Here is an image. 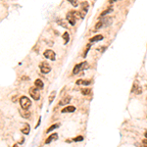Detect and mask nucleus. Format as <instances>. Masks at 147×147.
I'll list each match as a JSON object with an SVG mask.
<instances>
[{
	"mask_svg": "<svg viewBox=\"0 0 147 147\" xmlns=\"http://www.w3.org/2000/svg\"><path fill=\"white\" fill-rule=\"evenodd\" d=\"M71 100H72L71 96H66V97H64L63 99H61V100L59 101V106H65V105H68V104L71 102Z\"/></svg>",
	"mask_w": 147,
	"mask_h": 147,
	"instance_id": "1a4fd4ad",
	"label": "nucleus"
},
{
	"mask_svg": "<svg viewBox=\"0 0 147 147\" xmlns=\"http://www.w3.org/2000/svg\"><path fill=\"white\" fill-rule=\"evenodd\" d=\"M112 11H113V10H112V8H110V9H108V10H105V11H104V12H103V13L101 14V17L105 16L106 14H108L109 12H112Z\"/></svg>",
	"mask_w": 147,
	"mask_h": 147,
	"instance_id": "a878e982",
	"label": "nucleus"
},
{
	"mask_svg": "<svg viewBox=\"0 0 147 147\" xmlns=\"http://www.w3.org/2000/svg\"><path fill=\"white\" fill-rule=\"evenodd\" d=\"M78 85H81V84H83V85H88V84H90L91 82L90 81H88V80H78L77 82H76Z\"/></svg>",
	"mask_w": 147,
	"mask_h": 147,
	"instance_id": "dca6fc26",
	"label": "nucleus"
},
{
	"mask_svg": "<svg viewBox=\"0 0 147 147\" xmlns=\"http://www.w3.org/2000/svg\"><path fill=\"white\" fill-rule=\"evenodd\" d=\"M81 91L83 95H89L91 93V89H89V88H82Z\"/></svg>",
	"mask_w": 147,
	"mask_h": 147,
	"instance_id": "aec40b11",
	"label": "nucleus"
},
{
	"mask_svg": "<svg viewBox=\"0 0 147 147\" xmlns=\"http://www.w3.org/2000/svg\"><path fill=\"white\" fill-rule=\"evenodd\" d=\"M87 68H88L87 62L80 63V64L75 66V68H74V70H73V74H74V75H77V74H79L81 71H83V70H85V69H87Z\"/></svg>",
	"mask_w": 147,
	"mask_h": 147,
	"instance_id": "20e7f679",
	"label": "nucleus"
},
{
	"mask_svg": "<svg viewBox=\"0 0 147 147\" xmlns=\"http://www.w3.org/2000/svg\"><path fill=\"white\" fill-rule=\"evenodd\" d=\"M55 96H56V92H55V91H53V92L50 94V96H49V104H51V103H52V101L54 100Z\"/></svg>",
	"mask_w": 147,
	"mask_h": 147,
	"instance_id": "b1692460",
	"label": "nucleus"
},
{
	"mask_svg": "<svg viewBox=\"0 0 147 147\" xmlns=\"http://www.w3.org/2000/svg\"><path fill=\"white\" fill-rule=\"evenodd\" d=\"M74 7H78L80 6V3H79V0H68Z\"/></svg>",
	"mask_w": 147,
	"mask_h": 147,
	"instance_id": "5701e85b",
	"label": "nucleus"
},
{
	"mask_svg": "<svg viewBox=\"0 0 147 147\" xmlns=\"http://www.w3.org/2000/svg\"><path fill=\"white\" fill-rule=\"evenodd\" d=\"M142 145L147 147V138H144V139L142 140Z\"/></svg>",
	"mask_w": 147,
	"mask_h": 147,
	"instance_id": "cd10ccee",
	"label": "nucleus"
},
{
	"mask_svg": "<svg viewBox=\"0 0 147 147\" xmlns=\"http://www.w3.org/2000/svg\"><path fill=\"white\" fill-rule=\"evenodd\" d=\"M90 49V44H87V46H86V49H85V51H84V53L82 54V57L83 58H85L86 57V55H87V52H88V50Z\"/></svg>",
	"mask_w": 147,
	"mask_h": 147,
	"instance_id": "393cba45",
	"label": "nucleus"
},
{
	"mask_svg": "<svg viewBox=\"0 0 147 147\" xmlns=\"http://www.w3.org/2000/svg\"><path fill=\"white\" fill-rule=\"evenodd\" d=\"M104 25H103V21L101 20V21H98L97 24L95 25V27H94V31H98V30H100L102 27H103Z\"/></svg>",
	"mask_w": 147,
	"mask_h": 147,
	"instance_id": "a211bd4d",
	"label": "nucleus"
},
{
	"mask_svg": "<svg viewBox=\"0 0 147 147\" xmlns=\"http://www.w3.org/2000/svg\"><path fill=\"white\" fill-rule=\"evenodd\" d=\"M20 113H21V116H22L23 118H25V119H29V118L31 117V112H30L29 110L23 109V111H20Z\"/></svg>",
	"mask_w": 147,
	"mask_h": 147,
	"instance_id": "2eb2a0df",
	"label": "nucleus"
},
{
	"mask_svg": "<svg viewBox=\"0 0 147 147\" xmlns=\"http://www.w3.org/2000/svg\"><path fill=\"white\" fill-rule=\"evenodd\" d=\"M21 131H22L24 134H26V135L30 134V132H31V127H30V125H29L28 123H25V124H24V128L21 130Z\"/></svg>",
	"mask_w": 147,
	"mask_h": 147,
	"instance_id": "9d476101",
	"label": "nucleus"
},
{
	"mask_svg": "<svg viewBox=\"0 0 147 147\" xmlns=\"http://www.w3.org/2000/svg\"><path fill=\"white\" fill-rule=\"evenodd\" d=\"M63 38H64V44H67L68 42H69V40H70V34L68 33H65L63 34V36H62Z\"/></svg>",
	"mask_w": 147,
	"mask_h": 147,
	"instance_id": "6ab92c4d",
	"label": "nucleus"
},
{
	"mask_svg": "<svg viewBox=\"0 0 147 147\" xmlns=\"http://www.w3.org/2000/svg\"><path fill=\"white\" fill-rule=\"evenodd\" d=\"M76 108L74 106H67L64 109H62V113H73L75 112Z\"/></svg>",
	"mask_w": 147,
	"mask_h": 147,
	"instance_id": "4468645a",
	"label": "nucleus"
},
{
	"mask_svg": "<svg viewBox=\"0 0 147 147\" xmlns=\"http://www.w3.org/2000/svg\"><path fill=\"white\" fill-rule=\"evenodd\" d=\"M39 70H40V72L42 74L46 75V74H48V73L51 72V66L49 65L47 62H42L39 65Z\"/></svg>",
	"mask_w": 147,
	"mask_h": 147,
	"instance_id": "423d86ee",
	"label": "nucleus"
},
{
	"mask_svg": "<svg viewBox=\"0 0 147 147\" xmlns=\"http://www.w3.org/2000/svg\"><path fill=\"white\" fill-rule=\"evenodd\" d=\"M78 18H81V15H80V12H77V11H70L66 16L67 22H69L72 26L76 25V21Z\"/></svg>",
	"mask_w": 147,
	"mask_h": 147,
	"instance_id": "f257e3e1",
	"label": "nucleus"
},
{
	"mask_svg": "<svg viewBox=\"0 0 147 147\" xmlns=\"http://www.w3.org/2000/svg\"><path fill=\"white\" fill-rule=\"evenodd\" d=\"M81 7H82V9H81V11H80V15H81V18L83 19L84 17L86 16V13H87V11H88L89 5H88V3H87L86 1H82V3H81Z\"/></svg>",
	"mask_w": 147,
	"mask_h": 147,
	"instance_id": "39448f33",
	"label": "nucleus"
},
{
	"mask_svg": "<svg viewBox=\"0 0 147 147\" xmlns=\"http://www.w3.org/2000/svg\"><path fill=\"white\" fill-rule=\"evenodd\" d=\"M34 86H36L38 89H42V88L44 87V83H43V82H42L41 80L37 79V80H35V82H34Z\"/></svg>",
	"mask_w": 147,
	"mask_h": 147,
	"instance_id": "ddd939ff",
	"label": "nucleus"
},
{
	"mask_svg": "<svg viewBox=\"0 0 147 147\" xmlns=\"http://www.w3.org/2000/svg\"><path fill=\"white\" fill-rule=\"evenodd\" d=\"M144 135H145V138H147V131H145V134H144Z\"/></svg>",
	"mask_w": 147,
	"mask_h": 147,
	"instance_id": "c85d7f7f",
	"label": "nucleus"
},
{
	"mask_svg": "<svg viewBox=\"0 0 147 147\" xmlns=\"http://www.w3.org/2000/svg\"><path fill=\"white\" fill-rule=\"evenodd\" d=\"M66 22H67V21H64V20H59V21H58V24H59L61 27H63L64 29H67V28H68V26H67Z\"/></svg>",
	"mask_w": 147,
	"mask_h": 147,
	"instance_id": "4be33fe9",
	"label": "nucleus"
},
{
	"mask_svg": "<svg viewBox=\"0 0 147 147\" xmlns=\"http://www.w3.org/2000/svg\"><path fill=\"white\" fill-rule=\"evenodd\" d=\"M57 139H58V133H53V134H51L48 138L45 140V144H49L53 140H57Z\"/></svg>",
	"mask_w": 147,
	"mask_h": 147,
	"instance_id": "9b49d317",
	"label": "nucleus"
},
{
	"mask_svg": "<svg viewBox=\"0 0 147 147\" xmlns=\"http://www.w3.org/2000/svg\"><path fill=\"white\" fill-rule=\"evenodd\" d=\"M29 93L31 95V97L33 98V100H39L40 99V92H39V89L36 87V86H33L29 89Z\"/></svg>",
	"mask_w": 147,
	"mask_h": 147,
	"instance_id": "7ed1b4c3",
	"label": "nucleus"
},
{
	"mask_svg": "<svg viewBox=\"0 0 147 147\" xmlns=\"http://www.w3.org/2000/svg\"><path fill=\"white\" fill-rule=\"evenodd\" d=\"M102 21H103V25H104L105 27H107V26H110V25L113 23V18H112V17H106V18H104Z\"/></svg>",
	"mask_w": 147,
	"mask_h": 147,
	"instance_id": "f8f14e48",
	"label": "nucleus"
},
{
	"mask_svg": "<svg viewBox=\"0 0 147 147\" xmlns=\"http://www.w3.org/2000/svg\"><path fill=\"white\" fill-rule=\"evenodd\" d=\"M20 105L22 107V109H25V110H29L32 106V101L31 99L27 96H22L20 98Z\"/></svg>",
	"mask_w": 147,
	"mask_h": 147,
	"instance_id": "f03ea898",
	"label": "nucleus"
},
{
	"mask_svg": "<svg viewBox=\"0 0 147 147\" xmlns=\"http://www.w3.org/2000/svg\"><path fill=\"white\" fill-rule=\"evenodd\" d=\"M43 55H44V57L46 59H49L51 61H55L56 60V54H55V52L53 50H50V49L45 50V52L43 53Z\"/></svg>",
	"mask_w": 147,
	"mask_h": 147,
	"instance_id": "0eeeda50",
	"label": "nucleus"
},
{
	"mask_svg": "<svg viewBox=\"0 0 147 147\" xmlns=\"http://www.w3.org/2000/svg\"><path fill=\"white\" fill-rule=\"evenodd\" d=\"M82 140H83V137H82V135L77 136L76 138H74V141H82Z\"/></svg>",
	"mask_w": 147,
	"mask_h": 147,
	"instance_id": "bb28decb",
	"label": "nucleus"
},
{
	"mask_svg": "<svg viewBox=\"0 0 147 147\" xmlns=\"http://www.w3.org/2000/svg\"><path fill=\"white\" fill-rule=\"evenodd\" d=\"M102 39H103V35L98 34V35H95L94 37L90 38L89 40H90V42H96V41H100V40H102Z\"/></svg>",
	"mask_w": 147,
	"mask_h": 147,
	"instance_id": "f3484780",
	"label": "nucleus"
},
{
	"mask_svg": "<svg viewBox=\"0 0 147 147\" xmlns=\"http://www.w3.org/2000/svg\"><path fill=\"white\" fill-rule=\"evenodd\" d=\"M57 128H59V124H55V125L51 126V127L49 128L48 130L46 131V133H49V132H51V131H54V130H55V129H57Z\"/></svg>",
	"mask_w": 147,
	"mask_h": 147,
	"instance_id": "412c9836",
	"label": "nucleus"
},
{
	"mask_svg": "<svg viewBox=\"0 0 147 147\" xmlns=\"http://www.w3.org/2000/svg\"><path fill=\"white\" fill-rule=\"evenodd\" d=\"M131 92L132 93H135V94H141L142 93V87L135 82L133 83L132 87H131Z\"/></svg>",
	"mask_w": 147,
	"mask_h": 147,
	"instance_id": "6e6552de",
	"label": "nucleus"
}]
</instances>
